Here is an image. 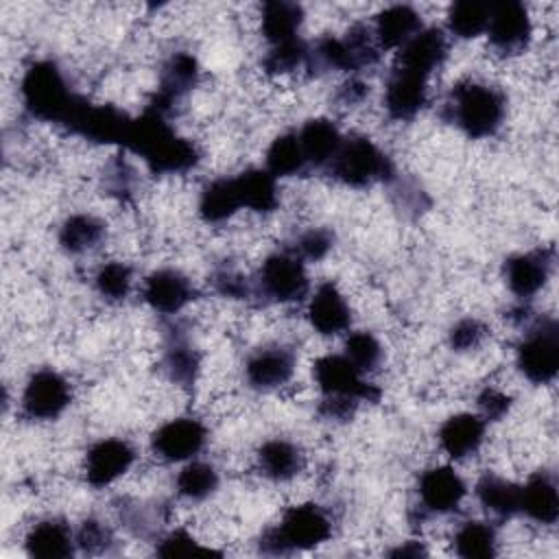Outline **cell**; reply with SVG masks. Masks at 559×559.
Masks as SVG:
<instances>
[{"mask_svg": "<svg viewBox=\"0 0 559 559\" xmlns=\"http://www.w3.org/2000/svg\"><path fill=\"white\" fill-rule=\"evenodd\" d=\"M124 146L138 153L155 175L186 173L201 159L197 144L177 135L168 118L148 105L140 118L131 120Z\"/></svg>", "mask_w": 559, "mask_h": 559, "instance_id": "6da1fadb", "label": "cell"}, {"mask_svg": "<svg viewBox=\"0 0 559 559\" xmlns=\"http://www.w3.org/2000/svg\"><path fill=\"white\" fill-rule=\"evenodd\" d=\"M507 114V96L500 87L480 81L456 83L441 109V116L461 129L467 138L480 140L493 135Z\"/></svg>", "mask_w": 559, "mask_h": 559, "instance_id": "7a4b0ae2", "label": "cell"}, {"mask_svg": "<svg viewBox=\"0 0 559 559\" xmlns=\"http://www.w3.org/2000/svg\"><path fill=\"white\" fill-rule=\"evenodd\" d=\"M20 96L28 116L59 124H68L83 100V96L70 87L63 70L50 59L35 61L26 68Z\"/></svg>", "mask_w": 559, "mask_h": 559, "instance_id": "3957f363", "label": "cell"}, {"mask_svg": "<svg viewBox=\"0 0 559 559\" xmlns=\"http://www.w3.org/2000/svg\"><path fill=\"white\" fill-rule=\"evenodd\" d=\"M332 535V522L319 504H297L284 511L280 524L260 535V550L266 555H290L323 544Z\"/></svg>", "mask_w": 559, "mask_h": 559, "instance_id": "277c9868", "label": "cell"}, {"mask_svg": "<svg viewBox=\"0 0 559 559\" xmlns=\"http://www.w3.org/2000/svg\"><path fill=\"white\" fill-rule=\"evenodd\" d=\"M328 173L349 188H367L373 183H391L395 166L369 138L347 135L343 138L336 155L328 164Z\"/></svg>", "mask_w": 559, "mask_h": 559, "instance_id": "5b68a950", "label": "cell"}, {"mask_svg": "<svg viewBox=\"0 0 559 559\" xmlns=\"http://www.w3.org/2000/svg\"><path fill=\"white\" fill-rule=\"evenodd\" d=\"M308 288L310 282L304 269V260H299L288 249L271 253L253 280V297L264 304L301 301L308 295Z\"/></svg>", "mask_w": 559, "mask_h": 559, "instance_id": "8992f818", "label": "cell"}, {"mask_svg": "<svg viewBox=\"0 0 559 559\" xmlns=\"http://www.w3.org/2000/svg\"><path fill=\"white\" fill-rule=\"evenodd\" d=\"M515 365L533 384H548L559 371V325L550 317L537 319L518 343Z\"/></svg>", "mask_w": 559, "mask_h": 559, "instance_id": "52a82bcc", "label": "cell"}, {"mask_svg": "<svg viewBox=\"0 0 559 559\" xmlns=\"http://www.w3.org/2000/svg\"><path fill=\"white\" fill-rule=\"evenodd\" d=\"M312 376L323 397H341L354 402H378L380 389L362 378V373L341 354H328L314 360Z\"/></svg>", "mask_w": 559, "mask_h": 559, "instance_id": "ba28073f", "label": "cell"}, {"mask_svg": "<svg viewBox=\"0 0 559 559\" xmlns=\"http://www.w3.org/2000/svg\"><path fill=\"white\" fill-rule=\"evenodd\" d=\"M531 17L522 2L504 0V2H491L489 22H487V37L489 44L500 55H520L526 50L531 41Z\"/></svg>", "mask_w": 559, "mask_h": 559, "instance_id": "9c48e42d", "label": "cell"}, {"mask_svg": "<svg viewBox=\"0 0 559 559\" xmlns=\"http://www.w3.org/2000/svg\"><path fill=\"white\" fill-rule=\"evenodd\" d=\"M72 391L68 380L52 371V369H39L35 371L22 393V411L31 419L48 421L57 419L70 404Z\"/></svg>", "mask_w": 559, "mask_h": 559, "instance_id": "30bf717a", "label": "cell"}, {"mask_svg": "<svg viewBox=\"0 0 559 559\" xmlns=\"http://www.w3.org/2000/svg\"><path fill=\"white\" fill-rule=\"evenodd\" d=\"M467 487L463 478L448 465L426 469L417 480V509L419 515H445L459 509Z\"/></svg>", "mask_w": 559, "mask_h": 559, "instance_id": "8fae6325", "label": "cell"}, {"mask_svg": "<svg viewBox=\"0 0 559 559\" xmlns=\"http://www.w3.org/2000/svg\"><path fill=\"white\" fill-rule=\"evenodd\" d=\"M66 127L92 142L124 144L131 118L111 105H92L83 98Z\"/></svg>", "mask_w": 559, "mask_h": 559, "instance_id": "7c38bea8", "label": "cell"}, {"mask_svg": "<svg viewBox=\"0 0 559 559\" xmlns=\"http://www.w3.org/2000/svg\"><path fill=\"white\" fill-rule=\"evenodd\" d=\"M552 262H555V251L550 247H542V249H533V251L507 258L502 273L509 290L524 301L533 299L546 286L552 271Z\"/></svg>", "mask_w": 559, "mask_h": 559, "instance_id": "4fadbf2b", "label": "cell"}, {"mask_svg": "<svg viewBox=\"0 0 559 559\" xmlns=\"http://www.w3.org/2000/svg\"><path fill=\"white\" fill-rule=\"evenodd\" d=\"M207 430L199 419L177 417L159 426L151 437V450L164 461H188L205 445Z\"/></svg>", "mask_w": 559, "mask_h": 559, "instance_id": "5bb4252c", "label": "cell"}, {"mask_svg": "<svg viewBox=\"0 0 559 559\" xmlns=\"http://www.w3.org/2000/svg\"><path fill=\"white\" fill-rule=\"evenodd\" d=\"M297 358L288 345H264L245 362V380L255 391H273L293 378Z\"/></svg>", "mask_w": 559, "mask_h": 559, "instance_id": "9a60e30c", "label": "cell"}, {"mask_svg": "<svg viewBox=\"0 0 559 559\" xmlns=\"http://www.w3.org/2000/svg\"><path fill=\"white\" fill-rule=\"evenodd\" d=\"M428 98V76L395 66L384 85V107L393 120H413Z\"/></svg>", "mask_w": 559, "mask_h": 559, "instance_id": "2e32d148", "label": "cell"}, {"mask_svg": "<svg viewBox=\"0 0 559 559\" xmlns=\"http://www.w3.org/2000/svg\"><path fill=\"white\" fill-rule=\"evenodd\" d=\"M199 63L190 52H175L159 72V90L148 107L162 111L166 118L175 111V105L197 85Z\"/></svg>", "mask_w": 559, "mask_h": 559, "instance_id": "e0dca14e", "label": "cell"}, {"mask_svg": "<svg viewBox=\"0 0 559 559\" xmlns=\"http://www.w3.org/2000/svg\"><path fill=\"white\" fill-rule=\"evenodd\" d=\"M194 286L177 269H157L142 286V299L159 314H177L194 299Z\"/></svg>", "mask_w": 559, "mask_h": 559, "instance_id": "ac0fdd59", "label": "cell"}, {"mask_svg": "<svg viewBox=\"0 0 559 559\" xmlns=\"http://www.w3.org/2000/svg\"><path fill=\"white\" fill-rule=\"evenodd\" d=\"M135 450L124 439H100L85 454V478L92 487H105L127 474Z\"/></svg>", "mask_w": 559, "mask_h": 559, "instance_id": "d6986e66", "label": "cell"}, {"mask_svg": "<svg viewBox=\"0 0 559 559\" xmlns=\"http://www.w3.org/2000/svg\"><path fill=\"white\" fill-rule=\"evenodd\" d=\"M448 57V37L441 28H421L397 52V66L430 76Z\"/></svg>", "mask_w": 559, "mask_h": 559, "instance_id": "ffe728a7", "label": "cell"}, {"mask_svg": "<svg viewBox=\"0 0 559 559\" xmlns=\"http://www.w3.org/2000/svg\"><path fill=\"white\" fill-rule=\"evenodd\" d=\"M308 323L321 336H336L349 328L352 310L336 284L323 282L314 290L308 304Z\"/></svg>", "mask_w": 559, "mask_h": 559, "instance_id": "44dd1931", "label": "cell"}, {"mask_svg": "<svg viewBox=\"0 0 559 559\" xmlns=\"http://www.w3.org/2000/svg\"><path fill=\"white\" fill-rule=\"evenodd\" d=\"M162 365H164L166 376L175 384H179L183 389L194 386L197 376H199V367H201V354L190 343L188 334L177 323L166 330Z\"/></svg>", "mask_w": 559, "mask_h": 559, "instance_id": "7402d4cb", "label": "cell"}, {"mask_svg": "<svg viewBox=\"0 0 559 559\" xmlns=\"http://www.w3.org/2000/svg\"><path fill=\"white\" fill-rule=\"evenodd\" d=\"M439 445L441 450L459 461L478 452L485 439V419L472 413H459L448 417L439 428Z\"/></svg>", "mask_w": 559, "mask_h": 559, "instance_id": "603a6c76", "label": "cell"}, {"mask_svg": "<svg viewBox=\"0 0 559 559\" xmlns=\"http://www.w3.org/2000/svg\"><path fill=\"white\" fill-rule=\"evenodd\" d=\"M24 548L37 559H66L74 555L76 537L61 518H46L26 533Z\"/></svg>", "mask_w": 559, "mask_h": 559, "instance_id": "cb8c5ba5", "label": "cell"}, {"mask_svg": "<svg viewBox=\"0 0 559 559\" xmlns=\"http://www.w3.org/2000/svg\"><path fill=\"white\" fill-rule=\"evenodd\" d=\"M520 513L537 524H555L559 518V496L555 476L546 469L535 472L520 487Z\"/></svg>", "mask_w": 559, "mask_h": 559, "instance_id": "d4e9b609", "label": "cell"}, {"mask_svg": "<svg viewBox=\"0 0 559 559\" xmlns=\"http://www.w3.org/2000/svg\"><path fill=\"white\" fill-rule=\"evenodd\" d=\"M299 144L304 148L308 168H328L332 157L336 155L343 135L336 124L328 118H312L297 131Z\"/></svg>", "mask_w": 559, "mask_h": 559, "instance_id": "484cf974", "label": "cell"}, {"mask_svg": "<svg viewBox=\"0 0 559 559\" xmlns=\"http://www.w3.org/2000/svg\"><path fill=\"white\" fill-rule=\"evenodd\" d=\"M258 469L269 480H290L304 469V452L288 439H269L258 448Z\"/></svg>", "mask_w": 559, "mask_h": 559, "instance_id": "4316f807", "label": "cell"}, {"mask_svg": "<svg viewBox=\"0 0 559 559\" xmlns=\"http://www.w3.org/2000/svg\"><path fill=\"white\" fill-rule=\"evenodd\" d=\"M419 31V13L408 4H393L376 15L373 37L380 48H402Z\"/></svg>", "mask_w": 559, "mask_h": 559, "instance_id": "83f0119b", "label": "cell"}, {"mask_svg": "<svg viewBox=\"0 0 559 559\" xmlns=\"http://www.w3.org/2000/svg\"><path fill=\"white\" fill-rule=\"evenodd\" d=\"M476 498L496 520H509L520 513V485L496 474H483L476 483Z\"/></svg>", "mask_w": 559, "mask_h": 559, "instance_id": "f1b7e54d", "label": "cell"}, {"mask_svg": "<svg viewBox=\"0 0 559 559\" xmlns=\"http://www.w3.org/2000/svg\"><path fill=\"white\" fill-rule=\"evenodd\" d=\"M240 203L253 212L269 214L277 207L275 177L262 168H247L234 177Z\"/></svg>", "mask_w": 559, "mask_h": 559, "instance_id": "f546056e", "label": "cell"}, {"mask_svg": "<svg viewBox=\"0 0 559 559\" xmlns=\"http://www.w3.org/2000/svg\"><path fill=\"white\" fill-rule=\"evenodd\" d=\"M301 22L304 9L297 2L271 0L262 4V35L271 46L299 37Z\"/></svg>", "mask_w": 559, "mask_h": 559, "instance_id": "4dcf8cb0", "label": "cell"}, {"mask_svg": "<svg viewBox=\"0 0 559 559\" xmlns=\"http://www.w3.org/2000/svg\"><path fill=\"white\" fill-rule=\"evenodd\" d=\"M105 238V223L92 214H72L59 227V245L70 255L96 249Z\"/></svg>", "mask_w": 559, "mask_h": 559, "instance_id": "1f68e13d", "label": "cell"}, {"mask_svg": "<svg viewBox=\"0 0 559 559\" xmlns=\"http://www.w3.org/2000/svg\"><path fill=\"white\" fill-rule=\"evenodd\" d=\"M242 207L234 177L214 179L203 186L199 197V214L205 223H223Z\"/></svg>", "mask_w": 559, "mask_h": 559, "instance_id": "d6a6232c", "label": "cell"}, {"mask_svg": "<svg viewBox=\"0 0 559 559\" xmlns=\"http://www.w3.org/2000/svg\"><path fill=\"white\" fill-rule=\"evenodd\" d=\"M266 170L277 179V177H295V175H306L308 162L304 155V148L299 144L297 131H288L277 135L271 146L266 148Z\"/></svg>", "mask_w": 559, "mask_h": 559, "instance_id": "836d02e7", "label": "cell"}, {"mask_svg": "<svg viewBox=\"0 0 559 559\" xmlns=\"http://www.w3.org/2000/svg\"><path fill=\"white\" fill-rule=\"evenodd\" d=\"M454 552L463 559H491L498 555L496 528L487 522H463L454 533Z\"/></svg>", "mask_w": 559, "mask_h": 559, "instance_id": "e575fe53", "label": "cell"}, {"mask_svg": "<svg viewBox=\"0 0 559 559\" xmlns=\"http://www.w3.org/2000/svg\"><path fill=\"white\" fill-rule=\"evenodd\" d=\"M177 493L190 502H201L218 489V472L214 465L203 461H192L181 467L175 478Z\"/></svg>", "mask_w": 559, "mask_h": 559, "instance_id": "d590c367", "label": "cell"}, {"mask_svg": "<svg viewBox=\"0 0 559 559\" xmlns=\"http://www.w3.org/2000/svg\"><path fill=\"white\" fill-rule=\"evenodd\" d=\"M489 11H491V2H472V0L454 2L448 9V28L452 35L461 39L478 37L480 33L487 31Z\"/></svg>", "mask_w": 559, "mask_h": 559, "instance_id": "8d00e7d4", "label": "cell"}, {"mask_svg": "<svg viewBox=\"0 0 559 559\" xmlns=\"http://www.w3.org/2000/svg\"><path fill=\"white\" fill-rule=\"evenodd\" d=\"M343 50H345V61H347V70H362V68H371L380 61V46L373 37V31L365 24H354L347 28L345 37L341 39Z\"/></svg>", "mask_w": 559, "mask_h": 559, "instance_id": "74e56055", "label": "cell"}, {"mask_svg": "<svg viewBox=\"0 0 559 559\" xmlns=\"http://www.w3.org/2000/svg\"><path fill=\"white\" fill-rule=\"evenodd\" d=\"M304 66L310 70V74H325L330 70H347L345 50L338 37L325 35L319 37L314 44H308V55Z\"/></svg>", "mask_w": 559, "mask_h": 559, "instance_id": "f35d334b", "label": "cell"}, {"mask_svg": "<svg viewBox=\"0 0 559 559\" xmlns=\"http://www.w3.org/2000/svg\"><path fill=\"white\" fill-rule=\"evenodd\" d=\"M360 373H371L382 362V345L380 341L367 332H354L345 341V354H343Z\"/></svg>", "mask_w": 559, "mask_h": 559, "instance_id": "ab89813d", "label": "cell"}, {"mask_svg": "<svg viewBox=\"0 0 559 559\" xmlns=\"http://www.w3.org/2000/svg\"><path fill=\"white\" fill-rule=\"evenodd\" d=\"M133 282V271L124 262H107L96 271L94 288L107 301L127 299Z\"/></svg>", "mask_w": 559, "mask_h": 559, "instance_id": "60d3db41", "label": "cell"}, {"mask_svg": "<svg viewBox=\"0 0 559 559\" xmlns=\"http://www.w3.org/2000/svg\"><path fill=\"white\" fill-rule=\"evenodd\" d=\"M308 55V41L301 37L275 44L269 48V52L262 59V70H266L269 74H284L295 70L297 66H301L306 61Z\"/></svg>", "mask_w": 559, "mask_h": 559, "instance_id": "b9f144b4", "label": "cell"}, {"mask_svg": "<svg viewBox=\"0 0 559 559\" xmlns=\"http://www.w3.org/2000/svg\"><path fill=\"white\" fill-rule=\"evenodd\" d=\"M120 522L135 535V537H153L162 522V509L151 507L144 502H124L120 504Z\"/></svg>", "mask_w": 559, "mask_h": 559, "instance_id": "7bdbcfd3", "label": "cell"}, {"mask_svg": "<svg viewBox=\"0 0 559 559\" xmlns=\"http://www.w3.org/2000/svg\"><path fill=\"white\" fill-rule=\"evenodd\" d=\"M334 245V234L325 227H312L304 234H299L295 238V242L288 247V251H293L299 260H310V262H319L328 255V251Z\"/></svg>", "mask_w": 559, "mask_h": 559, "instance_id": "ee69618b", "label": "cell"}, {"mask_svg": "<svg viewBox=\"0 0 559 559\" xmlns=\"http://www.w3.org/2000/svg\"><path fill=\"white\" fill-rule=\"evenodd\" d=\"M487 336V328L483 321L465 317L456 321L448 332V343L454 352H469L476 349Z\"/></svg>", "mask_w": 559, "mask_h": 559, "instance_id": "f6af8a7d", "label": "cell"}, {"mask_svg": "<svg viewBox=\"0 0 559 559\" xmlns=\"http://www.w3.org/2000/svg\"><path fill=\"white\" fill-rule=\"evenodd\" d=\"M74 537H76V548L83 550V552H90V555L107 552L111 542H114L111 531L103 522H98L94 518L81 522V526H79Z\"/></svg>", "mask_w": 559, "mask_h": 559, "instance_id": "bcb514c9", "label": "cell"}, {"mask_svg": "<svg viewBox=\"0 0 559 559\" xmlns=\"http://www.w3.org/2000/svg\"><path fill=\"white\" fill-rule=\"evenodd\" d=\"M133 183H135L133 170L124 159L116 157L107 164V168L103 173V186H105L107 194H114L120 201H124L133 194Z\"/></svg>", "mask_w": 559, "mask_h": 559, "instance_id": "7dc6e473", "label": "cell"}, {"mask_svg": "<svg viewBox=\"0 0 559 559\" xmlns=\"http://www.w3.org/2000/svg\"><path fill=\"white\" fill-rule=\"evenodd\" d=\"M212 284L216 293L229 299H249L253 297V282H249L242 273L231 266H221L212 273Z\"/></svg>", "mask_w": 559, "mask_h": 559, "instance_id": "c3c4849f", "label": "cell"}, {"mask_svg": "<svg viewBox=\"0 0 559 559\" xmlns=\"http://www.w3.org/2000/svg\"><path fill=\"white\" fill-rule=\"evenodd\" d=\"M155 552L162 557H177V555H194V552H212V550L201 548L190 533H186L183 528H177L159 539Z\"/></svg>", "mask_w": 559, "mask_h": 559, "instance_id": "681fc988", "label": "cell"}, {"mask_svg": "<svg viewBox=\"0 0 559 559\" xmlns=\"http://www.w3.org/2000/svg\"><path fill=\"white\" fill-rule=\"evenodd\" d=\"M476 404H478V408H480L485 421H487V419H489V421H498V419H502V417L509 413V408H511V397L504 395V393L498 391V389L487 386V389H483V391L478 393Z\"/></svg>", "mask_w": 559, "mask_h": 559, "instance_id": "f907efd6", "label": "cell"}, {"mask_svg": "<svg viewBox=\"0 0 559 559\" xmlns=\"http://www.w3.org/2000/svg\"><path fill=\"white\" fill-rule=\"evenodd\" d=\"M395 181H397L395 197L400 199V201H397V207H400L402 212H406V214H413V216L421 214V212L428 207V197H426V192H424L415 181H400L397 177H395Z\"/></svg>", "mask_w": 559, "mask_h": 559, "instance_id": "816d5d0a", "label": "cell"}, {"mask_svg": "<svg viewBox=\"0 0 559 559\" xmlns=\"http://www.w3.org/2000/svg\"><path fill=\"white\" fill-rule=\"evenodd\" d=\"M358 402L341 400V397H323L319 404V415L330 421H347L354 417Z\"/></svg>", "mask_w": 559, "mask_h": 559, "instance_id": "f5cc1de1", "label": "cell"}, {"mask_svg": "<svg viewBox=\"0 0 559 559\" xmlns=\"http://www.w3.org/2000/svg\"><path fill=\"white\" fill-rule=\"evenodd\" d=\"M367 94H369V85H367V83H362V81H358V79H349L347 83H343V85L336 90L334 100H336V105H341V107H354V105L362 103Z\"/></svg>", "mask_w": 559, "mask_h": 559, "instance_id": "db71d44e", "label": "cell"}, {"mask_svg": "<svg viewBox=\"0 0 559 559\" xmlns=\"http://www.w3.org/2000/svg\"><path fill=\"white\" fill-rule=\"evenodd\" d=\"M389 555L391 557H421V555H426V550H424V546L419 542H406L404 546L391 550Z\"/></svg>", "mask_w": 559, "mask_h": 559, "instance_id": "11a10c76", "label": "cell"}]
</instances>
